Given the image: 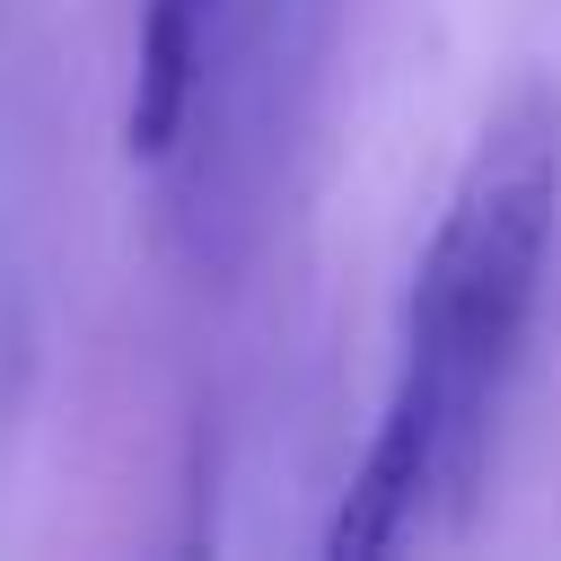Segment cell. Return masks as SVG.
<instances>
[{
	"instance_id": "obj_1",
	"label": "cell",
	"mask_w": 561,
	"mask_h": 561,
	"mask_svg": "<svg viewBox=\"0 0 561 561\" xmlns=\"http://www.w3.org/2000/svg\"><path fill=\"white\" fill-rule=\"evenodd\" d=\"M561 228V88L517 79L465 149L447 210L412 263L386 412L324 517V561H377L430 535L482 473L500 386L526 351Z\"/></svg>"
},
{
	"instance_id": "obj_2",
	"label": "cell",
	"mask_w": 561,
	"mask_h": 561,
	"mask_svg": "<svg viewBox=\"0 0 561 561\" xmlns=\"http://www.w3.org/2000/svg\"><path fill=\"white\" fill-rule=\"evenodd\" d=\"M237 0H140L131 18V88H123V149L131 167H175L202 114L210 53Z\"/></svg>"
}]
</instances>
